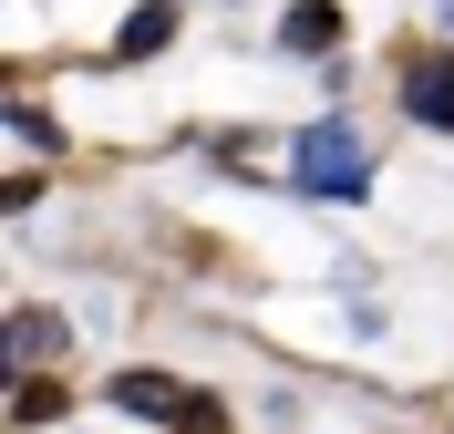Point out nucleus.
Masks as SVG:
<instances>
[{
  "label": "nucleus",
  "mask_w": 454,
  "mask_h": 434,
  "mask_svg": "<svg viewBox=\"0 0 454 434\" xmlns=\"http://www.w3.org/2000/svg\"><path fill=\"white\" fill-rule=\"evenodd\" d=\"M114 414H145L166 434H227V404L197 393V383H176V373H114Z\"/></svg>",
  "instance_id": "nucleus-1"
},
{
  "label": "nucleus",
  "mask_w": 454,
  "mask_h": 434,
  "mask_svg": "<svg viewBox=\"0 0 454 434\" xmlns=\"http://www.w3.org/2000/svg\"><path fill=\"white\" fill-rule=\"evenodd\" d=\"M289 186H310V197H362L372 186V155L351 124H310V135H289Z\"/></svg>",
  "instance_id": "nucleus-2"
},
{
  "label": "nucleus",
  "mask_w": 454,
  "mask_h": 434,
  "mask_svg": "<svg viewBox=\"0 0 454 434\" xmlns=\"http://www.w3.org/2000/svg\"><path fill=\"white\" fill-rule=\"evenodd\" d=\"M62 351V311H11L0 320V373H11V362H52Z\"/></svg>",
  "instance_id": "nucleus-3"
},
{
  "label": "nucleus",
  "mask_w": 454,
  "mask_h": 434,
  "mask_svg": "<svg viewBox=\"0 0 454 434\" xmlns=\"http://www.w3.org/2000/svg\"><path fill=\"white\" fill-rule=\"evenodd\" d=\"M403 104H413V124H454V62L424 52L413 73H403Z\"/></svg>",
  "instance_id": "nucleus-4"
},
{
  "label": "nucleus",
  "mask_w": 454,
  "mask_h": 434,
  "mask_svg": "<svg viewBox=\"0 0 454 434\" xmlns=\"http://www.w3.org/2000/svg\"><path fill=\"white\" fill-rule=\"evenodd\" d=\"M166 42H176V0H145L135 21L114 31V62H145V52H166Z\"/></svg>",
  "instance_id": "nucleus-5"
},
{
  "label": "nucleus",
  "mask_w": 454,
  "mask_h": 434,
  "mask_svg": "<svg viewBox=\"0 0 454 434\" xmlns=\"http://www.w3.org/2000/svg\"><path fill=\"white\" fill-rule=\"evenodd\" d=\"M279 42H289V52H331V42H340V11H331V0H289Z\"/></svg>",
  "instance_id": "nucleus-6"
},
{
  "label": "nucleus",
  "mask_w": 454,
  "mask_h": 434,
  "mask_svg": "<svg viewBox=\"0 0 454 434\" xmlns=\"http://www.w3.org/2000/svg\"><path fill=\"white\" fill-rule=\"evenodd\" d=\"M42 197V176H11V186H0V217H11V207H31Z\"/></svg>",
  "instance_id": "nucleus-7"
}]
</instances>
